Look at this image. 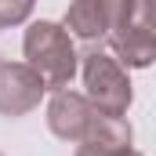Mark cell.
<instances>
[{
    "mask_svg": "<svg viewBox=\"0 0 156 156\" xmlns=\"http://www.w3.org/2000/svg\"><path fill=\"white\" fill-rule=\"evenodd\" d=\"M105 7V40L120 66L145 69L156 58V22L153 0H102Z\"/></svg>",
    "mask_w": 156,
    "mask_h": 156,
    "instance_id": "obj_1",
    "label": "cell"
},
{
    "mask_svg": "<svg viewBox=\"0 0 156 156\" xmlns=\"http://www.w3.org/2000/svg\"><path fill=\"white\" fill-rule=\"evenodd\" d=\"M22 51H26V66L33 69L44 83V91H62L69 87L80 69V55L73 47L69 33L47 18L33 22L22 37Z\"/></svg>",
    "mask_w": 156,
    "mask_h": 156,
    "instance_id": "obj_2",
    "label": "cell"
},
{
    "mask_svg": "<svg viewBox=\"0 0 156 156\" xmlns=\"http://www.w3.org/2000/svg\"><path fill=\"white\" fill-rule=\"evenodd\" d=\"M80 69H83V87H87L83 98L105 116H123L134 91H131L123 66L113 58V51H102L98 44H91V51L80 58Z\"/></svg>",
    "mask_w": 156,
    "mask_h": 156,
    "instance_id": "obj_3",
    "label": "cell"
},
{
    "mask_svg": "<svg viewBox=\"0 0 156 156\" xmlns=\"http://www.w3.org/2000/svg\"><path fill=\"white\" fill-rule=\"evenodd\" d=\"M98 116H102V113H98L83 94L69 91V87L51 91V102H47V127H51L55 138H62V142H76V145H80V142L91 138Z\"/></svg>",
    "mask_w": 156,
    "mask_h": 156,
    "instance_id": "obj_4",
    "label": "cell"
},
{
    "mask_svg": "<svg viewBox=\"0 0 156 156\" xmlns=\"http://www.w3.org/2000/svg\"><path fill=\"white\" fill-rule=\"evenodd\" d=\"M44 98V83L26 62H0V113L26 116Z\"/></svg>",
    "mask_w": 156,
    "mask_h": 156,
    "instance_id": "obj_5",
    "label": "cell"
},
{
    "mask_svg": "<svg viewBox=\"0 0 156 156\" xmlns=\"http://www.w3.org/2000/svg\"><path fill=\"white\" fill-rule=\"evenodd\" d=\"M66 33L80 37L83 44L105 40V7L102 0H73L66 11Z\"/></svg>",
    "mask_w": 156,
    "mask_h": 156,
    "instance_id": "obj_6",
    "label": "cell"
},
{
    "mask_svg": "<svg viewBox=\"0 0 156 156\" xmlns=\"http://www.w3.org/2000/svg\"><path fill=\"white\" fill-rule=\"evenodd\" d=\"M33 4H37V0H0V29H7V26H22V22L29 18Z\"/></svg>",
    "mask_w": 156,
    "mask_h": 156,
    "instance_id": "obj_7",
    "label": "cell"
},
{
    "mask_svg": "<svg viewBox=\"0 0 156 156\" xmlns=\"http://www.w3.org/2000/svg\"><path fill=\"white\" fill-rule=\"evenodd\" d=\"M116 149H105V145H98V142H80L76 156H113Z\"/></svg>",
    "mask_w": 156,
    "mask_h": 156,
    "instance_id": "obj_8",
    "label": "cell"
},
{
    "mask_svg": "<svg viewBox=\"0 0 156 156\" xmlns=\"http://www.w3.org/2000/svg\"><path fill=\"white\" fill-rule=\"evenodd\" d=\"M113 156H142V153H134V149H116Z\"/></svg>",
    "mask_w": 156,
    "mask_h": 156,
    "instance_id": "obj_9",
    "label": "cell"
}]
</instances>
